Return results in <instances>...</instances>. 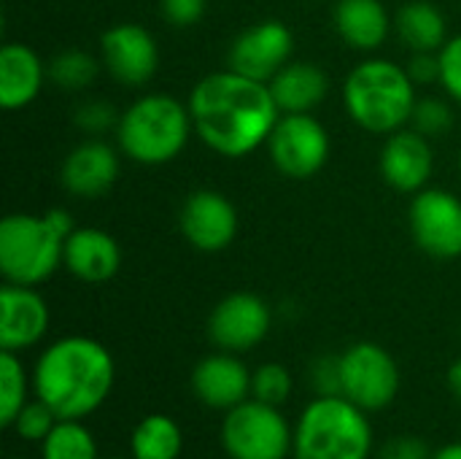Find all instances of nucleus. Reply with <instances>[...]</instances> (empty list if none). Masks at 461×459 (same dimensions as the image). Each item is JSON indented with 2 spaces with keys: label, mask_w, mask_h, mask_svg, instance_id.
Returning a JSON list of instances; mask_svg holds the SVG:
<instances>
[{
  "label": "nucleus",
  "mask_w": 461,
  "mask_h": 459,
  "mask_svg": "<svg viewBox=\"0 0 461 459\" xmlns=\"http://www.w3.org/2000/svg\"><path fill=\"white\" fill-rule=\"evenodd\" d=\"M186 106L200 141L227 160L257 151L281 119L270 84L232 68L200 78Z\"/></svg>",
  "instance_id": "1"
},
{
  "label": "nucleus",
  "mask_w": 461,
  "mask_h": 459,
  "mask_svg": "<svg viewBox=\"0 0 461 459\" xmlns=\"http://www.w3.org/2000/svg\"><path fill=\"white\" fill-rule=\"evenodd\" d=\"M30 379L35 398L59 419H86L111 398L116 363L100 341L65 335L41 352Z\"/></svg>",
  "instance_id": "2"
},
{
  "label": "nucleus",
  "mask_w": 461,
  "mask_h": 459,
  "mask_svg": "<svg viewBox=\"0 0 461 459\" xmlns=\"http://www.w3.org/2000/svg\"><path fill=\"white\" fill-rule=\"evenodd\" d=\"M65 208L46 214H8L0 222V273L8 284L38 287L65 262V241L73 233Z\"/></svg>",
  "instance_id": "3"
},
{
  "label": "nucleus",
  "mask_w": 461,
  "mask_h": 459,
  "mask_svg": "<svg viewBox=\"0 0 461 459\" xmlns=\"http://www.w3.org/2000/svg\"><path fill=\"white\" fill-rule=\"evenodd\" d=\"M343 103L348 116L367 133L392 135L402 130L416 108V84L405 65L384 57L362 60L346 78Z\"/></svg>",
  "instance_id": "4"
},
{
  "label": "nucleus",
  "mask_w": 461,
  "mask_h": 459,
  "mask_svg": "<svg viewBox=\"0 0 461 459\" xmlns=\"http://www.w3.org/2000/svg\"><path fill=\"white\" fill-rule=\"evenodd\" d=\"M373 425L367 411L343 395H316L297 425L292 459H370Z\"/></svg>",
  "instance_id": "5"
},
{
  "label": "nucleus",
  "mask_w": 461,
  "mask_h": 459,
  "mask_svg": "<svg viewBox=\"0 0 461 459\" xmlns=\"http://www.w3.org/2000/svg\"><path fill=\"white\" fill-rule=\"evenodd\" d=\"M192 130L189 106L170 95H143L122 111L116 141L132 162L165 165L184 151Z\"/></svg>",
  "instance_id": "6"
},
{
  "label": "nucleus",
  "mask_w": 461,
  "mask_h": 459,
  "mask_svg": "<svg viewBox=\"0 0 461 459\" xmlns=\"http://www.w3.org/2000/svg\"><path fill=\"white\" fill-rule=\"evenodd\" d=\"M294 444V425L278 406L257 398L224 411L221 446L230 459H289Z\"/></svg>",
  "instance_id": "7"
},
{
  "label": "nucleus",
  "mask_w": 461,
  "mask_h": 459,
  "mask_svg": "<svg viewBox=\"0 0 461 459\" xmlns=\"http://www.w3.org/2000/svg\"><path fill=\"white\" fill-rule=\"evenodd\" d=\"M340 371H343V398L357 403L362 411L375 414L397 400L400 381H402L400 365L381 344L359 341L348 346L340 354Z\"/></svg>",
  "instance_id": "8"
},
{
  "label": "nucleus",
  "mask_w": 461,
  "mask_h": 459,
  "mask_svg": "<svg viewBox=\"0 0 461 459\" xmlns=\"http://www.w3.org/2000/svg\"><path fill=\"white\" fill-rule=\"evenodd\" d=\"M267 154L286 179H313L330 160V133L313 114H281L267 138Z\"/></svg>",
  "instance_id": "9"
},
{
  "label": "nucleus",
  "mask_w": 461,
  "mask_h": 459,
  "mask_svg": "<svg viewBox=\"0 0 461 459\" xmlns=\"http://www.w3.org/2000/svg\"><path fill=\"white\" fill-rule=\"evenodd\" d=\"M411 233L421 252L435 260L461 257V200L448 189L416 192L411 211Z\"/></svg>",
  "instance_id": "10"
},
{
  "label": "nucleus",
  "mask_w": 461,
  "mask_h": 459,
  "mask_svg": "<svg viewBox=\"0 0 461 459\" xmlns=\"http://www.w3.org/2000/svg\"><path fill=\"white\" fill-rule=\"evenodd\" d=\"M273 327L270 306L254 292H232L208 317V338L221 352H251Z\"/></svg>",
  "instance_id": "11"
},
{
  "label": "nucleus",
  "mask_w": 461,
  "mask_h": 459,
  "mask_svg": "<svg viewBox=\"0 0 461 459\" xmlns=\"http://www.w3.org/2000/svg\"><path fill=\"white\" fill-rule=\"evenodd\" d=\"M292 30L278 19H265L235 35L227 51V68L257 81H270L284 65L292 62Z\"/></svg>",
  "instance_id": "12"
},
{
  "label": "nucleus",
  "mask_w": 461,
  "mask_h": 459,
  "mask_svg": "<svg viewBox=\"0 0 461 459\" xmlns=\"http://www.w3.org/2000/svg\"><path fill=\"white\" fill-rule=\"evenodd\" d=\"M100 62L124 87H143L159 68L154 35L135 22H122L100 35Z\"/></svg>",
  "instance_id": "13"
},
{
  "label": "nucleus",
  "mask_w": 461,
  "mask_h": 459,
  "mask_svg": "<svg viewBox=\"0 0 461 459\" xmlns=\"http://www.w3.org/2000/svg\"><path fill=\"white\" fill-rule=\"evenodd\" d=\"M178 225L194 249L208 254L221 252L238 235V208L216 189H197L184 200Z\"/></svg>",
  "instance_id": "14"
},
{
  "label": "nucleus",
  "mask_w": 461,
  "mask_h": 459,
  "mask_svg": "<svg viewBox=\"0 0 461 459\" xmlns=\"http://www.w3.org/2000/svg\"><path fill=\"white\" fill-rule=\"evenodd\" d=\"M49 306L35 287L8 284L0 289V349L27 352L49 333Z\"/></svg>",
  "instance_id": "15"
},
{
  "label": "nucleus",
  "mask_w": 461,
  "mask_h": 459,
  "mask_svg": "<svg viewBox=\"0 0 461 459\" xmlns=\"http://www.w3.org/2000/svg\"><path fill=\"white\" fill-rule=\"evenodd\" d=\"M194 398L213 411H230L251 398V371L232 352L203 357L192 371Z\"/></svg>",
  "instance_id": "16"
},
{
  "label": "nucleus",
  "mask_w": 461,
  "mask_h": 459,
  "mask_svg": "<svg viewBox=\"0 0 461 459\" xmlns=\"http://www.w3.org/2000/svg\"><path fill=\"white\" fill-rule=\"evenodd\" d=\"M435 170V154L427 135L419 130H397L381 149V176L389 187L405 195H416L427 187Z\"/></svg>",
  "instance_id": "17"
},
{
  "label": "nucleus",
  "mask_w": 461,
  "mask_h": 459,
  "mask_svg": "<svg viewBox=\"0 0 461 459\" xmlns=\"http://www.w3.org/2000/svg\"><path fill=\"white\" fill-rule=\"evenodd\" d=\"M119 154L111 143L100 138H89L70 149V154L62 162L59 179L62 187L81 200H95L111 192V187L119 179Z\"/></svg>",
  "instance_id": "18"
},
{
  "label": "nucleus",
  "mask_w": 461,
  "mask_h": 459,
  "mask_svg": "<svg viewBox=\"0 0 461 459\" xmlns=\"http://www.w3.org/2000/svg\"><path fill=\"white\" fill-rule=\"evenodd\" d=\"M62 265L84 284H105L122 268V249L111 233L81 227L68 235Z\"/></svg>",
  "instance_id": "19"
},
{
  "label": "nucleus",
  "mask_w": 461,
  "mask_h": 459,
  "mask_svg": "<svg viewBox=\"0 0 461 459\" xmlns=\"http://www.w3.org/2000/svg\"><path fill=\"white\" fill-rule=\"evenodd\" d=\"M46 76L49 70L32 46L5 43L0 49V106L5 111L30 106L38 97Z\"/></svg>",
  "instance_id": "20"
},
{
  "label": "nucleus",
  "mask_w": 461,
  "mask_h": 459,
  "mask_svg": "<svg viewBox=\"0 0 461 459\" xmlns=\"http://www.w3.org/2000/svg\"><path fill=\"white\" fill-rule=\"evenodd\" d=\"M332 22L338 35L357 51L381 49L392 32V19L381 0H338Z\"/></svg>",
  "instance_id": "21"
},
{
  "label": "nucleus",
  "mask_w": 461,
  "mask_h": 459,
  "mask_svg": "<svg viewBox=\"0 0 461 459\" xmlns=\"http://www.w3.org/2000/svg\"><path fill=\"white\" fill-rule=\"evenodd\" d=\"M281 114H311L330 92V78L316 62H289L270 81Z\"/></svg>",
  "instance_id": "22"
},
{
  "label": "nucleus",
  "mask_w": 461,
  "mask_h": 459,
  "mask_svg": "<svg viewBox=\"0 0 461 459\" xmlns=\"http://www.w3.org/2000/svg\"><path fill=\"white\" fill-rule=\"evenodd\" d=\"M394 30L411 51H440L448 41L446 16L427 0L405 3L394 16Z\"/></svg>",
  "instance_id": "23"
},
{
  "label": "nucleus",
  "mask_w": 461,
  "mask_h": 459,
  "mask_svg": "<svg viewBox=\"0 0 461 459\" xmlns=\"http://www.w3.org/2000/svg\"><path fill=\"white\" fill-rule=\"evenodd\" d=\"M184 452L181 425L167 414L143 417L130 436L132 459H178Z\"/></svg>",
  "instance_id": "24"
},
{
  "label": "nucleus",
  "mask_w": 461,
  "mask_h": 459,
  "mask_svg": "<svg viewBox=\"0 0 461 459\" xmlns=\"http://www.w3.org/2000/svg\"><path fill=\"white\" fill-rule=\"evenodd\" d=\"M41 459H100L97 441L84 419H59L41 444Z\"/></svg>",
  "instance_id": "25"
},
{
  "label": "nucleus",
  "mask_w": 461,
  "mask_h": 459,
  "mask_svg": "<svg viewBox=\"0 0 461 459\" xmlns=\"http://www.w3.org/2000/svg\"><path fill=\"white\" fill-rule=\"evenodd\" d=\"M32 387V379H27V371L16 352L0 349V425L11 430L19 411L30 403L27 390Z\"/></svg>",
  "instance_id": "26"
},
{
  "label": "nucleus",
  "mask_w": 461,
  "mask_h": 459,
  "mask_svg": "<svg viewBox=\"0 0 461 459\" xmlns=\"http://www.w3.org/2000/svg\"><path fill=\"white\" fill-rule=\"evenodd\" d=\"M100 68H103V62L97 57L81 51V49H65V51H59L46 65L51 84L59 87V89H65V92H81V89H86L97 78Z\"/></svg>",
  "instance_id": "27"
},
{
  "label": "nucleus",
  "mask_w": 461,
  "mask_h": 459,
  "mask_svg": "<svg viewBox=\"0 0 461 459\" xmlns=\"http://www.w3.org/2000/svg\"><path fill=\"white\" fill-rule=\"evenodd\" d=\"M292 373L281 363H265L257 371H251V398L270 403V406H284L292 395Z\"/></svg>",
  "instance_id": "28"
},
{
  "label": "nucleus",
  "mask_w": 461,
  "mask_h": 459,
  "mask_svg": "<svg viewBox=\"0 0 461 459\" xmlns=\"http://www.w3.org/2000/svg\"><path fill=\"white\" fill-rule=\"evenodd\" d=\"M57 422H59V417L54 414V409L35 398V400H30V403L19 411V417L14 419L11 430H14L22 441L43 444V438L54 430Z\"/></svg>",
  "instance_id": "29"
},
{
  "label": "nucleus",
  "mask_w": 461,
  "mask_h": 459,
  "mask_svg": "<svg viewBox=\"0 0 461 459\" xmlns=\"http://www.w3.org/2000/svg\"><path fill=\"white\" fill-rule=\"evenodd\" d=\"M413 130H419L427 138H440L454 127V108L440 97H424L413 108Z\"/></svg>",
  "instance_id": "30"
},
{
  "label": "nucleus",
  "mask_w": 461,
  "mask_h": 459,
  "mask_svg": "<svg viewBox=\"0 0 461 459\" xmlns=\"http://www.w3.org/2000/svg\"><path fill=\"white\" fill-rule=\"evenodd\" d=\"M119 116L116 108L108 103V100H86L76 108L73 114V122L81 133H89V135H103L105 130L116 127L119 124Z\"/></svg>",
  "instance_id": "31"
},
{
  "label": "nucleus",
  "mask_w": 461,
  "mask_h": 459,
  "mask_svg": "<svg viewBox=\"0 0 461 459\" xmlns=\"http://www.w3.org/2000/svg\"><path fill=\"white\" fill-rule=\"evenodd\" d=\"M311 387L316 395H343L340 354H324L311 365Z\"/></svg>",
  "instance_id": "32"
},
{
  "label": "nucleus",
  "mask_w": 461,
  "mask_h": 459,
  "mask_svg": "<svg viewBox=\"0 0 461 459\" xmlns=\"http://www.w3.org/2000/svg\"><path fill=\"white\" fill-rule=\"evenodd\" d=\"M440 84L461 103V35H454L440 49Z\"/></svg>",
  "instance_id": "33"
},
{
  "label": "nucleus",
  "mask_w": 461,
  "mask_h": 459,
  "mask_svg": "<svg viewBox=\"0 0 461 459\" xmlns=\"http://www.w3.org/2000/svg\"><path fill=\"white\" fill-rule=\"evenodd\" d=\"M205 8H208V0H159L162 19L178 30L197 24L205 16Z\"/></svg>",
  "instance_id": "34"
},
{
  "label": "nucleus",
  "mask_w": 461,
  "mask_h": 459,
  "mask_svg": "<svg viewBox=\"0 0 461 459\" xmlns=\"http://www.w3.org/2000/svg\"><path fill=\"white\" fill-rule=\"evenodd\" d=\"M405 70L413 84L440 81V51H411Z\"/></svg>",
  "instance_id": "35"
},
{
  "label": "nucleus",
  "mask_w": 461,
  "mask_h": 459,
  "mask_svg": "<svg viewBox=\"0 0 461 459\" xmlns=\"http://www.w3.org/2000/svg\"><path fill=\"white\" fill-rule=\"evenodd\" d=\"M378 459H432V449L419 436H397L381 449Z\"/></svg>",
  "instance_id": "36"
},
{
  "label": "nucleus",
  "mask_w": 461,
  "mask_h": 459,
  "mask_svg": "<svg viewBox=\"0 0 461 459\" xmlns=\"http://www.w3.org/2000/svg\"><path fill=\"white\" fill-rule=\"evenodd\" d=\"M448 387H451V392L461 400V357L448 368Z\"/></svg>",
  "instance_id": "37"
},
{
  "label": "nucleus",
  "mask_w": 461,
  "mask_h": 459,
  "mask_svg": "<svg viewBox=\"0 0 461 459\" xmlns=\"http://www.w3.org/2000/svg\"><path fill=\"white\" fill-rule=\"evenodd\" d=\"M432 459H461V444H448V446L438 449Z\"/></svg>",
  "instance_id": "38"
},
{
  "label": "nucleus",
  "mask_w": 461,
  "mask_h": 459,
  "mask_svg": "<svg viewBox=\"0 0 461 459\" xmlns=\"http://www.w3.org/2000/svg\"><path fill=\"white\" fill-rule=\"evenodd\" d=\"M111 459H124V457H111ZM130 459H132V457H130Z\"/></svg>",
  "instance_id": "39"
},
{
  "label": "nucleus",
  "mask_w": 461,
  "mask_h": 459,
  "mask_svg": "<svg viewBox=\"0 0 461 459\" xmlns=\"http://www.w3.org/2000/svg\"><path fill=\"white\" fill-rule=\"evenodd\" d=\"M459 168H461V154H459Z\"/></svg>",
  "instance_id": "40"
},
{
  "label": "nucleus",
  "mask_w": 461,
  "mask_h": 459,
  "mask_svg": "<svg viewBox=\"0 0 461 459\" xmlns=\"http://www.w3.org/2000/svg\"><path fill=\"white\" fill-rule=\"evenodd\" d=\"M14 459H19V457H14Z\"/></svg>",
  "instance_id": "41"
}]
</instances>
